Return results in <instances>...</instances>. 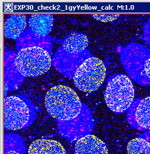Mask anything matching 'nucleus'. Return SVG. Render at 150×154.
Returning a JSON list of instances; mask_svg holds the SVG:
<instances>
[{"label": "nucleus", "instance_id": "2", "mask_svg": "<svg viewBox=\"0 0 150 154\" xmlns=\"http://www.w3.org/2000/svg\"><path fill=\"white\" fill-rule=\"evenodd\" d=\"M52 63L49 53L38 46L20 50L14 60L17 70L25 77H37L50 69Z\"/></svg>", "mask_w": 150, "mask_h": 154}, {"label": "nucleus", "instance_id": "10", "mask_svg": "<svg viewBox=\"0 0 150 154\" xmlns=\"http://www.w3.org/2000/svg\"><path fill=\"white\" fill-rule=\"evenodd\" d=\"M88 44L89 41L86 35L74 33L64 39L62 46L67 52L71 54H77L85 49Z\"/></svg>", "mask_w": 150, "mask_h": 154}, {"label": "nucleus", "instance_id": "7", "mask_svg": "<svg viewBox=\"0 0 150 154\" xmlns=\"http://www.w3.org/2000/svg\"><path fill=\"white\" fill-rule=\"evenodd\" d=\"M54 19L50 14H32L29 20V26L34 34L41 37L49 34L53 29Z\"/></svg>", "mask_w": 150, "mask_h": 154}, {"label": "nucleus", "instance_id": "16", "mask_svg": "<svg viewBox=\"0 0 150 154\" xmlns=\"http://www.w3.org/2000/svg\"><path fill=\"white\" fill-rule=\"evenodd\" d=\"M139 138L144 139L150 143V130L143 133L139 137Z\"/></svg>", "mask_w": 150, "mask_h": 154}, {"label": "nucleus", "instance_id": "1", "mask_svg": "<svg viewBox=\"0 0 150 154\" xmlns=\"http://www.w3.org/2000/svg\"><path fill=\"white\" fill-rule=\"evenodd\" d=\"M45 106L50 116L62 121L77 118L81 110V103L72 88L58 85L49 89L45 98Z\"/></svg>", "mask_w": 150, "mask_h": 154}, {"label": "nucleus", "instance_id": "14", "mask_svg": "<svg viewBox=\"0 0 150 154\" xmlns=\"http://www.w3.org/2000/svg\"><path fill=\"white\" fill-rule=\"evenodd\" d=\"M143 35L145 42L150 46V19L145 25Z\"/></svg>", "mask_w": 150, "mask_h": 154}, {"label": "nucleus", "instance_id": "12", "mask_svg": "<svg viewBox=\"0 0 150 154\" xmlns=\"http://www.w3.org/2000/svg\"><path fill=\"white\" fill-rule=\"evenodd\" d=\"M127 149V154H150V143L138 137L128 143Z\"/></svg>", "mask_w": 150, "mask_h": 154}, {"label": "nucleus", "instance_id": "13", "mask_svg": "<svg viewBox=\"0 0 150 154\" xmlns=\"http://www.w3.org/2000/svg\"><path fill=\"white\" fill-rule=\"evenodd\" d=\"M95 20L100 22H112L117 19L120 14H91Z\"/></svg>", "mask_w": 150, "mask_h": 154}, {"label": "nucleus", "instance_id": "6", "mask_svg": "<svg viewBox=\"0 0 150 154\" xmlns=\"http://www.w3.org/2000/svg\"><path fill=\"white\" fill-rule=\"evenodd\" d=\"M76 154H108L106 143L94 135H88L78 140Z\"/></svg>", "mask_w": 150, "mask_h": 154}, {"label": "nucleus", "instance_id": "3", "mask_svg": "<svg viewBox=\"0 0 150 154\" xmlns=\"http://www.w3.org/2000/svg\"><path fill=\"white\" fill-rule=\"evenodd\" d=\"M135 91L133 84L125 75H119L108 83L104 99L108 107L116 113H123L133 102Z\"/></svg>", "mask_w": 150, "mask_h": 154}, {"label": "nucleus", "instance_id": "5", "mask_svg": "<svg viewBox=\"0 0 150 154\" xmlns=\"http://www.w3.org/2000/svg\"><path fill=\"white\" fill-rule=\"evenodd\" d=\"M28 106L16 96L4 99V127L8 130H17L25 126L29 119Z\"/></svg>", "mask_w": 150, "mask_h": 154}, {"label": "nucleus", "instance_id": "15", "mask_svg": "<svg viewBox=\"0 0 150 154\" xmlns=\"http://www.w3.org/2000/svg\"><path fill=\"white\" fill-rule=\"evenodd\" d=\"M145 72L147 77L150 81V58L146 62L145 66Z\"/></svg>", "mask_w": 150, "mask_h": 154}, {"label": "nucleus", "instance_id": "11", "mask_svg": "<svg viewBox=\"0 0 150 154\" xmlns=\"http://www.w3.org/2000/svg\"><path fill=\"white\" fill-rule=\"evenodd\" d=\"M135 119L138 126L150 130V97L140 101L136 109Z\"/></svg>", "mask_w": 150, "mask_h": 154}, {"label": "nucleus", "instance_id": "17", "mask_svg": "<svg viewBox=\"0 0 150 154\" xmlns=\"http://www.w3.org/2000/svg\"><path fill=\"white\" fill-rule=\"evenodd\" d=\"M7 154H18V153H17V152H16V151H9V152H8Z\"/></svg>", "mask_w": 150, "mask_h": 154}, {"label": "nucleus", "instance_id": "4", "mask_svg": "<svg viewBox=\"0 0 150 154\" xmlns=\"http://www.w3.org/2000/svg\"><path fill=\"white\" fill-rule=\"evenodd\" d=\"M106 67L100 59L92 57L79 66L73 78L75 86L81 91L90 93L97 90L106 78Z\"/></svg>", "mask_w": 150, "mask_h": 154}, {"label": "nucleus", "instance_id": "9", "mask_svg": "<svg viewBox=\"0 0 150 154\" xmlns=\"http://www.w3.org/2000/svg\"><path fill=\"white\" fill-rule=\"evenodd\" d=\"M27 26V17L24 14H13L4 22V35L6 38L16 39Z\"/></svg>", "mask_w": 150, "mask_h": 154}, {"label": "nucleus", "instance_id": "8", "mask_svg": "<svg viewBox=\"0 0 150 154\" xmlns=\"http://www.w3.org/2000/svg\"><path fill=\"white\" fill-rule=\"evenodd\" d=\"M28 154H66L65 149L56 140L38 139L29 146Z\"/></svg>", "mask_w": 150, "mask_h": 154}]
</instances>
